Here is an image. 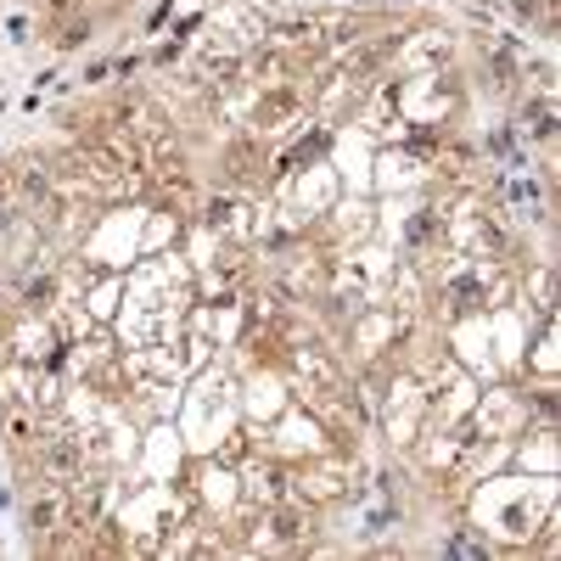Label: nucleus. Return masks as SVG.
<instances>
[{"mask_svg":"<svg viewBox=\"0 0 561 561\" xmlns=\"http://www.w3.org/2000/svg\"><path fill=\"white\" fill-rule=\"evenodd\" d=\"M460 500H466V523L489 539V556H528L534 534L561 505L556 478H528V472H511V466L494 478H478Z\"/></svg>","mask_w":561,"mask_h":561,"instance_id":"nucleus-1","label":"nucleus"},{"mask_svg":"<svg viewBox=\"0 0 561 561\" xmlns=\"http://www.w3.org/2000/svg\"><path fill=\"white\" fill-rule=\"evenodd\" d=\"M174 427L185 438V455H214L219 438L230 427H242V404H237V377L214 359L203 370H192L180 388V410H174Z\"/></svg>","mask_w":561,"mask_h":561,"instance_id":"nucleus-2","label":"nucleus"},{"mask_svg":"<svg viewBox=\"0 0 561 561\" xmlns=\"http://www.w3.org/2000/svg\"><path fill=\"white\" fill-rule=\"evenodd\" d=\"M382 388L370 393V415H377V433L388 449H410L421 438V427H427V388H421L415 370H382L377 377Z\"/></svg>","mask_w":561,"mask_h":561,"instance_id":"nucleus-3","label":"nucleus"},{"mask_svg":"<svg viewBox=\"0 0 561 561\" xmlns=\"http://www.w3.org/2000/svg\"><path fill=\"white\" fill-rule=\"evenodd\" d=\"M253 427V421H248ZM337 438L325 433V421L314 415V410H304L298 399L280 410L275 421H264V427H253V449H264V455H275V460H287V466H298V460H309V455H320V449H332Z\"/></svg>","mask_w":561,"mask_h":561,"instance_id":"nucleus-4","label":"nucleus"},{"mask_svg":"<svg viewBox=\"0 0 561 561\" xmlns=\"http://www.w3.org/2000/svg\"><path fill=\"white\" fill-rule=\"evenodd\" d=\"M354 483H359V460L343 455L337 444L320 449V455H309V460H298V466H287V494H298V500L314 505V511L343 505Z\"/></svg>","mask_w":561,"mask_h":561,"instance_id":"nucleus-5","label":"nucleus"},{"mask_svg":"<svg viewBox=\"0 0 561 561\" xmlns=\"http://www.w3.org/2000/svg\"><path fill=\"white\" fill-rule=\"evenodd\" d=\"M393 107L410 129H444L460 113V90L449 73H410L393 79Z\"/></svg>","mask_w":561,"mask_h":561,"instance_id":"nucleus-6","label":"nucleus"},{"mask_svg":"<svg viewBox=\"0 0 561 561\" xmlns=\"http://www.w3.org/2000/svg\"><path fill=\"white\" fill-rule=\"evenodd\" d=\"M534 421V410H528V393L517 388V382H483L478 388V404H472V415H466V433H489V438H517L523 427Z\"/></svg>","mask_w":561,"mask_h":561,"instance_id":"nucleus-7","label":"nucleus"},{"mask_svg":"<svg viewBox=\"0 0 561 561\" xmlns=\"http://www.w3.org/2000/svg\"><path fill=\"white\" fill-rule=\"evenodd\" d=\"M460 57V39L449 28H410L393 51H388V79H410V73H449Z\"/></svg>","mask_w":561,"mask_h":561,"instance_id":"nucleus-8","label":"nucleus"},{"mask_svg":"<svg viewBox=\"0 0 561 561\" xmlns=\"http://www.w3.org/2000/svg\"><path fill=\"white\" fill-rule=\"evenodd\" d=\"M438 325H444V348L455 365H466L478 382H500V365L489 348V309H466V314H449Z\"/></svg>","mask_w":561,"mask_h":561,"instance_id":"nucleus-9","label":"nucleus"},{"mask_svg":"<svg viewBox=\"0 0 561 561\" xmlns=\"http://www.w3.org/2000/svg\"><path fill=\"white\" fill-rule=\"evenodd\" d=\"M237 404H242V421H253V427H264V421H275L280 410L293 404L287 377H280L275 359H248V365H242V377H237Z\"/></svg>","mask_w":561,"mask_h":561,"instance_id":"nucleus-10","label":"nucleus"},{"mask_svg":"<svg viewBox=\"0 0 561 561\" xmlns=\"http://www.w3.org/2000/svg\"><path fill=\"white\" fill-rule=\"evenodd\" d=\"M421 185H433V163L421 147H377L370 158V197H393V192H421Z\"/></svg>","mask_w":561,"mask_h":561,"instance_id":"nucleus-11","label":"nucleus"},{"mask_svg":"<svg viewBox=\"0 0 561 561\" xmlns=\"http://www.w3.org/2000/svg\"><path fill=\"white\" fill-rule=\"evenodd\" d=\"M325 230V242L332 248H359L377 237V197H365V192H337V203L325 208L314 219Z\"/></svg>","mask_w":561,"mask_h":561,"instance_id":"nucleus-12","label":"nucleus"},{"mask_svg":"<svg viewBox=\"0 0 561 561\" xmlns=\"http://www.w3.org/2000/svg\"><path fill=\"white\" fill-rule=\"evenodd\" d=\"M192 500H197V511L203 517H225V511H237L242 505V489H237V466L230 460H219V455H197L192 460Z\"/></svg>","mask_w":561,"mask_h":561,"instance_id":"nucleus-13","label":"nucleus"},{"mask_svg":"<svg viewBox=\"0 0 561 561\" xmlns=\"http://www.w3.org/2000/svg\"><path fill=\"white\" fill-rule=\"evenodd\" d=\"M135 466H140V478H147V483H174V478H180V466H185V438H180V427H174V415L152 421V427L140 433Z\"/></svg>","mask_w":561,"mask_h":561,"instance_id":"nucleus-14","label":"nucleus"},{"mask_svg":"<svg viewBox=\"0 0 561 561\" xmlns=\"http://www.w3.org/2000/svg\"><path fill=\"white\" fill-rule=\"evenodd\" d=\"M511 472H528V478H556L561 472L556 421H528V427L511 438Z\"/></svg>","mask_w":561,"mask_h":561,"instance_id":"nucleus-15","label":"nucleus"},{"mask_svg":"<svg viewBox=\"0 0 561 561\" xmlns=\"http://www.w3.org/2000/svg\"><path fill=\"white\" fill-rule=\"evenodd\" d=\"M382 304H388L399 320H410V325H421V320H427V309H433V280L421 275V264H415V259H399V264H393Z\"/></svg>","mask_w":561,"mask_h":561,"instance_id":"nucleus-16","label":"nucleus"},{"mask_svg":"<svg viewBox=\"0 0 561 561\" xmlns=\"http://www.w3.org/2000/svg\"><path fill=\"white\" fill-rule=\"evenodd\" d=\"M7 354L23 359V365H51V359H62V343H57L51 320H45L39 309H18L12 332H7Z\"/></svg>","mask_w":561,"mask_h":561,"instance_id":"nucleus-17","label":"nucleus"},{"mask_svg":"<svg viewBox=\"0 0 561 561\" xmlns=\"http://www.w3.org/2000/svg\"><path fill=\"white\" fill-rule=\"evenodd\" d=\"M237 489L248 505H275L280 494H287V460H275L264 449H248L237 460Z\"/></svg>","mask_w":561,"mask_h":561,"instance_id":"nucleus-18","label":"nucleus"},{"mask_svg":"<svg viewBox=\"0 0 561 561\" xmlns=\"http://www.w3.org/2000/svg\"><path fill=\"white\" fill-rule=\"evenodd\" d=\"M460 444H466V427H438V421H427L421 438L410 444V455H415V466L427 478H449L455 460H460Z\"/></svg>","mask_w":561,"mask_h":561,"instance_id":"nucleus-19","label":"nucleus"},{"mask_svg":"<svg viewBox=\"0 0 561 561\" xmlns=\"http://www.w3.org/2000/svg\"><path fill=\"white\" fill-rule=\"evenodd\" d=\"M79 304L96 325H113V314L124 309V270H90L79 287Z\"/></svg>","mask_w":561,"mask_h":561,"instance_id":"nucleus-20","label":"nucleus"},{"mask_svg":"<svg viewBox=\"0 0 561 561\" xmlns=\"http://www.w3.org/2000/svg\"><path fill=\"white\" fill-rule=\"evenodd\" d=\"M517 304H523L534 320L556 314V264H550V259H539V264L517 270Z\"/></svg>","mask_w":561,"mask_h":561,"instance_id":"nucleus-21","label":"nucleus"},{"mask_svg":"<svg viewBox=\"0 0 561 561\" xmlns=\"http://www.w3.org/2000/svg\"><path fill=\"white\" fill-rule=\"evenodd\" d=\"M180 230H185V214H174V208H140V253L174 248Z\"/></svg>","mask_w":561,"mask_h":561,"instance_id":"nucleus-22","label":"nucleus"},{"mask_svg":"<svg viewBox=\"0 0 561 561\" xmlns=\"http://www.w3.org/2000/svg\"><path fill=\"white\" fill-rule=\"evenodd\" d=\"M214 0H169V18H203Z\"/></svg>","mask_w":561,"mask_h":561,"instance_id":"nucleus-23","label":"nucleus"},{"mask_svg":"<svg viewBox=\"0 0 561 561\" xmlns=\"http://www.w3.org/2000/svg\"><path fill=\"white\" fill-rule=\"evenodd\" d=\"M253 7L270 18V23H280V18H293V0H253Z\"/></svg>","mask_w":561,"mask_h":561,"instance_id":"nucleus-24","label":"nucleus"},{"mask_svg":"<svg viewBox=\"0 0 561 561\" xmlns=\"http://www.w3.org/2000/svg\"><path fill=\"white\" fill-rule=\"evenodd\" d=\"M483 7H494V12H500V7H505V0H483Z\"/></svg>","mask_w":561,"mask_h":561,"instance_id":"nucleus-25","label":"nucleus"}]
</instances>
